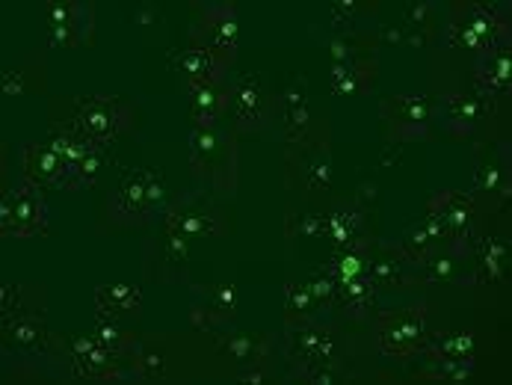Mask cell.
Segmentation results:
<instances>
[{
	"instance_id": "cell-25",
	"label": "cell",
	"mask_w": 512,
	"mask_h": 385,
	"mask_svg": "<svg viewBox=\"0 0 512 385\" xmlns=\"http://www.w3.org/2000/svg\"><path fill=\"white\" fill-rule=\"evenodd\" d=\"M373 282L367 276H353V279H341L338 282V291H335V300L338 306L344 308L347 314H356L362 317L367 308L373 306Z\"/></svg>"
},
{
	"instance_id": "cell-7",
	"label": "cell",
	"mask_w": 512,
	"mask_h": 385,
	"mask_svg": "<svg viewBox=\"0 0 512 385\" xmlns=\"http://www.w3.org/2000/svg\"><path fill=\"white\" fill-rule=\"evenodd\" d=\"M430 338L427 329V308L409 306L391 317H382L379 326V347L388 356H415L424 350Z\"/></svg>"
},
{
	"instance_id": "cell-8",
	"label": "cell",
	"mask_w": 512,
	"mask_h": 385,
	"mask_svg": "<svg viewBox=\"0 0 512 385\" xmlns=\"http://www.w3.org/2000/svg\"><path fill=\"white\" fill-rule=\"evenodd\" d=\"M228 107L240 131H258L270 122V92L264 89L261 77L249 72L228 77Z\"/></svg>"
},
{
	"instance_id": "cell-40",
	"label": "cell",
	"mask_w": 512,
	"mask_h": 385,
	"mask_svg": "<svg viewBox=\"0 0 512 385\" xmlns=\"http://www.w3.org/2000/svg\"><path fill=\"white\" fill-rule=\"evenodd\" d=\"M430 15H433V6H430V3H412V6H409V24H415V27L424 24Z\"/></svg>"
},
{
	"instance_id": "cell-39",
	"label": "cell",
	"mask_w": 512,
	"mask_h": 385,
	"mask_svg": "<svg viewBox=\"0 0 512 385\" xmlns=\"http://www.w3.org/2000/svg\"><path fill=\"white\" fill-rule=\"evenodd\" d=\"M329 178H332V169H329V163H323V160H317V163L308 169V181H311V187H326V184H329Z\"/></svg>"
},
{
	"instance_id": "cell-31",
	"label": "cell",
	"mask_w": 512,
	"mask_h": 385,
	"mask_svg": "<svg viewBox=\"0 0 512 385\" xmlns=\"http://www.w3.org/2000/svg\"><path fill=\"white\" fill-rule=\"evenodd\" d=\"M477 190L486 196H501L504 202L510 199V175L498 163H483L477 169Z\"/></svg>"
},
{
	"instance_id": "cell-22",
	"label": "cell",
	"mask_w": 512,
	"mask_h": 385,
	"mask_svg": "<svg viewBox=\"0 0 512 385\" xmlns=\"http://www.w3.org/2000/svg\"><path fill=\"white\" fill-rule=\"evenodd\" d=\"M424 353L430 359H474L477 353V338L474 332H439V335H430L427 344H424Z\"/></svg>"
},
{
	"instance_id": "cell-37",
	"label": "cell",
	"mask_w": 512,
	"mask_h": 385,
	"mask_svg": "<svg viewBox=\"0 0 512 385\" xmlns=\"http://www.w3.org/2000/svg\"><path fill=\"white\" fill-rule=\"evenodd\" d=\"M308 291H311V297H314V303L317 306H329L332 300H335V291H338V279L332 276V270L329 267H323V270H317L308 282Z\"/></svg>"
},
{
	"instance_id": "cell-13",
	"label": "cell",
	"mask_w": 512,
	"mask_h": 385,
	"mask_svg": "<svg viewBox=\"0 0 512 385\" xmlns=\"http://www.w3.org/2000/svg\"><path fill=\"white\" fill-rule=\"evenodd\" d=\"M21 169H24V178H30L42 190L45 187L69 190V166L48 143H27L21 149Z\"/></svg>"
},
{
	"instance_id": "cell-16",
	"label": "cell",
	"mask_w": 512,
	"mask_h": 385,
	"mask_svg": "<svg viewBox=\"0 0 512 385\" xmlns=\"http://www.w3.org/2000/svg\"><path fill=\"white\" fill-rule=\"evenodd\" d=\"M3 341L6 347L21 350V353H42L51 341V332L42 317L18 311L3 320Z\"/></svg>"
},
{
	"instance_id": "cell-5",
	"label": "cell",
	"mask_w": 512,
	"mask_h": 385,
	"mask_svg": "<svg viewBox=\"0 0 512 385\" xmlns=\"http://www.w3.org/2000/svg\"><path fill=\"white\" fill-rule=\"evenodd\" d=\"M427 208H433L441 217L444 226V243L450 246L453 255H471L477 231H474V220H477V202L471 193L462 190H439Z\"/></svg>"
},
{
	"instance_id": "cell-30",
	"label": "cell",
	"mask_w": 512,
	"mask_h": 385,
	"mask_svg": "<svg viewBox=\"0 0 512 385\" xmlns=\"http://www.w3.org/2000/svg\"><path fill=\"white\" fill-rule=\"evenodd\" d=\"M474 371H477L474 359H433V365L424 374L441 383H465Z\"/></svg>"
},
{
	"instance_id": "cell-32",
	"label": "cell",
	"mask_w": 512,
	"mask_h": 385,
	"mask_svg": "<svg viewBox=\"0 0 512 385\" xmlns=\"http://www.w3.org/2000/svg\"><path fill=\"white\" fill-rule=\"evenodd\" d=\"M367 279L373 282V288H385V291H397L406 285V273H403L400 261H370Z\"/></svg>"
},
{
	"instance_id": "cell-3",
	"label": "cell",
	"mask_w": 512,
	"mask_h": 385,
	"mask_svg": "<svg viewBox=\"0 0 512 385\" xmlns=\"http://www.w3.org/2000/svg\"><path fill=\"white\" fill-rule=\"evenodd\" d=\"M134 122V110L116 95H80L74 104V128L95 146H110Z\"/></svg>"
},
{
	"instance_id": "cell-19",
	"label": "cell",
	"mask_w": 512,
	"mask_h": 385,
	"mask_svg": "<svg viewBox=\"0 0 512 385\" xmlns=\"http://www.w3.org/2000/svg\"><path fill=\"white\" fill-rule=\"evenodd\" d=\"M228 107V80L208 86H187V110L196 125H214Z\"/></svg>"
},
{
	"instance_id": "cell-12",
	"label": "cell",
	"mask_w": 512,
	"mask_h": 385,
	"mask_svg": "<svg viewBox=\"0 0 512 385\" xmlns=\"http://www.w3.org/2000/svg\"><path fill=\"white\" fill-rule=\"evenodd\" d=\"M291 353L308 368H332L338 362V338L332 329L317 323H302L291 332Z\"/></svg>"
},
{
	"instance_id": "cell-21",
	"label": "cell",
	"mask_w": 512,
	"mask_h": 385,
	"mask_svg": "<svg viewBox=\"0 0 512 385\" xmlns=\"http://www.w3.org/2000/svg\"><path fill=\"white\" fill-rule=\"evenodd\" d=\"M376 63L373 60H350L341 66H332V89L338 95H359L367 92L376 80Z\"/></svg>"
},
{
	"instance_id": "cell-27",
	"label": "cell",
	"mask_w": 512,
	"mask_h": 385,
	"mask_svg": "<svg viewBox=\"0 0 512 385\" xmlns=\"http://www.w3.org/2000/svg\"><path fill=\"white\" fill-rule=\"evenodd\" d=\"M222 152V137L217 125H193L190 131V160L199 169H208Z\"/></svg>"
},
{
	"instance_id": "cell-11",
	"label": "cell",
	"mask_w": 512,
	"mask_h": 385,
	"mask_svg": "<svg viewBox=\"0 0 512 385\" xmlns=\"http://www.w3.org/2000/svg\"><path fill=\"white\" fill-rule=\"evenodd\" d=\"M234 66V54H225L208 45H187L178 57H175V69L178 75H184L187 86H208V83H225L228 72Z\"/></svg>"
},
{
	"instance_id": "cell-2",
	"label": "cell",
	"mask_w": 512,
	"mask_h": 385,
	"mask_svg": "<svg viewBox=\"0 0 512 385\" xmlns=\"http://www.w3.org/2000/svg\"><path fill=\"white\" fill-rule=\"evenodd\" d=\"M51 231L48 202L39 184L30 178H15L0 202V234L3 237H42Z\"/></svg>"
},
{
	"instance_id": "cell-20",
	"label": "cell",
	"mask_w": 512,
	"mask_h": 385,
	"mask_svg": "<svg viewBox=\"0 0 512 385\" xmlns=\"http://www.w3.org/2000/svg\"><path fill=\"white\" fill-rule=\"evenodd\" d=\"M95 306H98V314L119 320V314H128V311H137L143 306V291L137 285H131V282L101 285L95 291Z\"/></svg>"
},
{
	"instance_id": "cell-18",
	"label": "cell",
	"mask_w": 512,
	"mask_h": 385,
	"mask_svg": "<svg viewBox=\"0 0 512 385\" xmlns=\"http://www.w3.org/2000/svg\"><path fill=\"white\" fill-rule=\"evenodd\" d=\"M471 252L477 255V276H474V282L501 285L507 279L510 252H507V243L501 237H477Z\"/></svg>"
},
{
	"instance_id": "cell-26",
	"label": "cell",
	"mask_w": 512,
	"mask_h": 385,
	"mask_svg": "<svg viewBox=\"0 0 512 385\" xmlns=\"http://www.w3.org/2000/svg\"><path fill=\"white\" fill-rule=\"evenodd\" d=\"M92 338H95L101 347H107L110 353H116L119 359H125V356L137 347V341L119 326V320H116V317H104V314H98V320H95V326H92Z\"/></svg>"
},
{
	"instance_id": "cell-38",
	"label": "cell",
	"mask_w": 512,
	"mask_h": 385,
	"mask_svg": "<svg viewBox=\"0 0 512 385\" xmlns=\"http://www.w3.org/2000/svg\"><path fill=\"white\" fill-rule=\"evenodd\" d=\"M187 255H190V249H187V237L169 234V237H166V243H163V258H166V264L181 267V264H187Z\"/></svg>"
},
{
	"instance_id": "cell-42",
	"label": "cell",
	"mask_w": 512,
	"mask_h": 385,
	"mask_svg": "<svg viewBox=\"0 0 512 385\" xmlns=\"http://www.w3.org/2000/svg\"><path fill=\"white\" fill-rule=\"evenodd\" d=\"M264 380H267V374H264L261 368H252V371H243V374H240V383L243 385H261Z\"/></svg>"
},
{
	"instance_id": "cell-28",
	"label": "cell",
	"mask_w": 512,
	"mask_h": 385,
	"mask_svg": "<svg viewBox=\"0 0 512 385\" xmlns=\"http://www.w3.org/2000/svg\"><path fill=\"white\" fill-rule=\"evenodd\" d=\"M222 350H225L228 359H234V362H240V365H249V362L264 359L267 341H255L249 332H237V335H228V338L222 341Z\"/></svg>"
},
{
	"instance_id": "cell-17",
	"label": "cell",
	"mask_w": 512,
	"mask_h": 385,
	"mask_svg": "<svg viewBox=\"0 0 512 385\" xmlns=\"http://www.w3.org/2000/svg\"><path fill=\"white\" fill-rule=\"evenodd\" d=\"M444 243V226H441V217L427 208V217L421 223H415L412 229L403 234L400 240V255L409 261V264H421L427 261L436 249Z\"/></svg>"
},
{
	"instance_id": "cell-23",
	"label": "cell",
	"mask_w": 512,
	"mask_h": 385,
	"mask_svg": "<svg viewBox=\"0 0 512 385\" xmlns=\"http://www.w3.org/2000/svg\"><path fill=\"white\" fill-rule=\"evenodd\" d=\"M285 128L288 137H302L311 122V104H308V86L305 80H293L285 92Z\"/></svg>"
},
{
	"instance_id": "cell-36",
	"label": "cell",
	"mask_w": 512,
	"mask_h": 385,
	"mask_svg": "<svg viewBox=\"0 0 512 385\" xmlns=\"http://www.w3.org/2000/svg\"><path fill=\"white\" fill-rule=\"evenodd\" d=\"M459 255H430L427 261H421V267H424V276L430 279V282H456L459 279V261H456Z\"/></svg>"
},
{
	"instance_id": "cell-41",
	"label": "cell",
	"mask_w": 512,
	"mask_h": 385,
	"mask_svg": "<svg viewBox=\"0 0 512 385\" xmlns=\"http://www.w3.org/2000/svg\"><path fill=\"white\" fill-rule=\"evenodd\" d=\"M18 72H12V69H6V72H3V92H6V95H18V92H21V89H24V83H18Z\"/></svg>"
},
{
	"instance_id": "cell-34",
	"label": "cell",
	"mask_w": 512,
	"mask_h": 385,
	"mask_svg": "<svg viewBox=\"0 0 512 385\" xmlns=\"http://www.w3.org/2000/svg\"><path fill=\"white\" fill-rule=\"evenodd\" d=\"M101 169H104V146H89L86 154L77 160V166H74V181H77V190L80 187H89V184H95V178L101 175Z\"/></svg>"
},
{
	"instance_id": "cell-33",
	"label": "cell",
	"mask_w": 512,
	"mask_h": 385,
	"mask_svg": "<svg viewBox=\"0 0 512 385\" xmlns=\"http://www.w3.org/2000/svg\"><path fill=\"white\" fill-rule=\"evenodd\" d=\"M314 308H317V303H314L308 285L288 282V288H285V311H288V320H305Z\"/></svg>"
},
{
	"instance_id": "cell-14",
	"label": "cell",
	"mask_w": 512,
	"mask_h": 385,
	"mask_svg": "<svg viewBox=\"0 0 512 385\" xmlns=\"http://www.w3.org/2000/svg\"><path fill=\"white\" fill-rule=\"evenodd\" d=\"M72 365L77 377L86 380H119L125 377L119 368V356L101 347L92 335H74L72 338Z\"/></svg>"
},
{
	"instance_id": "cell-35",
	"label": "cell",
	"mask_w": 512,
	"mask_h": 385,
	"mask_svg": "<svg viewBox=\"0 0 512 385\" xmlns=\"http://www.w3.org/2000/svg\"><path fill=\"white\" fill-rule=\"evenodd\" d=\"M134 371L143 380H160V377H166V356L157 353V350H148L143 344H137L134 347Z\"/></svg>"
},
{
	"instance_id": "cell-24",
	"label": "cell",
	"mask_w": 512,
	"mask_h": 385,
	"mask_svg": "<svg viewBox=\"0 0 512 385\" xmlns=\"http://www.w3.org/2000/svg\"><path fill=\"white\" fill-rule=\"evenodd\" d=\"M166 231L178 234V237H205V234H217L220 223L217 217H208L202 211H190V208H175L166 214Z\"/></svg>"
},
{
	"instance_id": "cell-1",
	"label": "cell",
	"mask_w": 512,
	"mask_h": 385,
	"mask_svg": "<svg viewBox=\"0 0 512 385\" xmlns=\"http://www.w3.org/2000/svg\"><path fill=\"white\" fill-rule=\"evenodd\" d=\"M447 45L459 51L483 54L495 45L510 42V3H468L459 6L444 33Z\"/></svg>"
},
{
	"instance_id": "cell-4",
	"label": "cell",
	"mask_w": 512,
	"mask_h": 385,
	"mask_svg": "<svg viewBox=\"0 0 512 385\" xmlns=\"http://www.w3.org/2000/svg\"><path fill=\"white\" fill-rule=\"evenodd\" d=\"M166 199V181L157 169H131L122 175V184L113 196V214L125 223H146Z\"/></svg>"
},
{
	"instance_id": "cell-6",
	"label": "cell",
	"mask_w": 512,
	"mask_h": 385,
	"mask_svg": "<svg viewBox=\"0 0 512 385\" xmlns=\"http://www.w3.org/2000/svg\"><path fill=\"white\" fill-rule=\"evenodd\" d=\"M379 116L388 122L394 140H421L430 137V128L436 122V98L421 92L391 95L379 104Z\"/></svg>"
},
{
	"instance_id": "cell-9",
	"label": "cell",
	"mask_w": 512,
	"mask_h": 385,
	"mask_svg": "<svg viewBox=\"0 0 512 385\" xmlns=\"http://www.w3.org/2000/svg\"><path fill=\"white\" fill-rule=\"evenodd\" d=\"M492 98L483 92H450L436 98V119L441 122V128L453 137H465L474 134L483 119L489 116V104Z\"/></svg>"
},
{
	"instance_id": "cell-29",
	"label": "cell",
	"mask_w": 512,
	"mask_h": 385,
	"mask_svg": "<svg viewBox=\"0 0 512 385\" xmlns=\"http://www.w3.org/2000/svg\"><path fill=\"white\" fill-rule=\"evenodd\" d=\"M199 314H208L211 323L214 320H231L237 314V288L231 282H222L217 285L208 297H205V306L199 308Z\"/></svg>"
},
{
	"instance_id": "cell-10",
	"label": "cell",
	"mask_w": 512,
	"mask_h": 385,
	"mask_svg": "<svg viewBox=\"0 0 512 385\" xmlns=\"http://www.w3.org/2000/svg\"><path fill=\"white\" fill-rule=\"evenodd\" d=\"M193 42L237 57V48H240V15H237V6L234 3H211V6H205L199 21H196V27H193Z\"/></svg>"
},
{
	"instance_id": "cell-15",
	"label": "cell",
	"mask_w": 512,
	"mask_h": 385,
	"mask_svg": "<svg viewBox=\"0 0 512 385\" xmlns=\"http://www.w3.org/2000/svg\"><path fill=\"white\" fill-rule=\"evenodd\" d=\"M474 77L483 95L495 98V95H507L512 86V48L510 42L495 45L483 54H477L474 63Z\"/></svg>"
}]
</instances>
